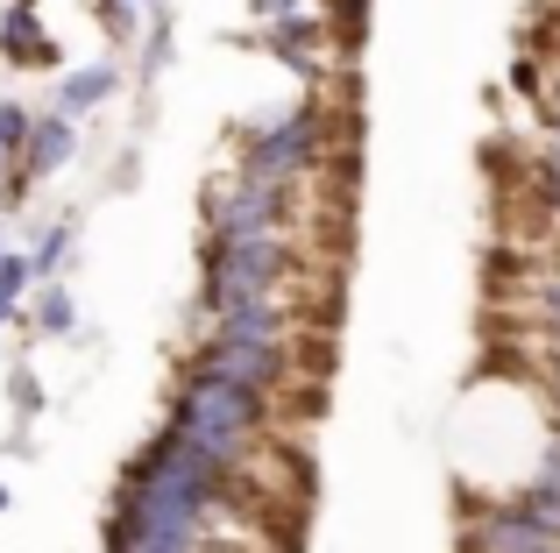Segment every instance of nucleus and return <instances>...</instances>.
Masks as SVG:
<instances>
[{"mask_svg":"<svg viewBox=\"0 0 560 553\" xmlns=\"http://www.w3.org/2000/svg\"><path fill=\"white\" fill-rule=\"evenodd\" d=\"M0 50L22 57V64H57V43L36 28V14H28V8H8V22H0Z\"/></svg>","mask_w":560,"mask_h":553,"instance_id":"1","label":"nucleus"},{"mask_svg":"<svg viewBox=\"0 0 560 553\" xmlns=\"http://www.w3.org/2000/svg\"><path fill=\"white\" fill-rule=\"evenodd\" d=\"M71 142H79V136H71L65 114H50V121H28V142H22V150H28V170H57V164L71 156Z\"/></svg>","mask_w":560,"mask_h":553,"instance_id":"2","label":"nucleus"},{"mask_svg":"<svg viewBox=\"0 0 560 553\" xmlns=\"http://www.w3.org/2000/svg\"><path fill=\"white\" fill-rule=\"evenodd\" d=\"M107 93H114V71H107V64H93V71H79V79H65L57 107H65V114H79V107H93V99H107Z\"/></svg>","mask_w":560,"mask_h":553,"instance_id":"3","label":"nucleus"},{"mask_svg":"<svg viewBox=\"0 0 560 553\" xmlns=\"http://www.w3.org/2000/svg\"><path fill=\"white\" fill-rule=\"evenodd\" d=\"M36 319H43V333H65L71 327V291H43Z\"/></svg>","mask_w":560,"mask_h":553,"instance_id":"4","label":"nucleus"},{"mask_svg":"<svg viewBox=\"0 0 560 553\" xmlns=\"http://www.w3.org/2000/svg\"><path fill=\"white\" fill-rule=\"evenodd\" d=\"M22 142H28V114L14 99H0V150H22Z\"/></svg>","mask_w":560,"mask_h":553,"instance_id":"5","label":"nucleus"},{"mask_svg":"<svg viewBox=\"0 0 560 553\" xmlns=\"http://www.w3.org/2000/svg\"><path fill=\"white\" fill-rule=\"evenodd\" d=\"M8 313H14V298H0V327H8Z\"/></svg>","mask_w":560,"mask_h":553,"instance_id":"6","label":"nucleus"},{"mask_svg":"<svg viewBox=\"0 0 560 553\" xmlns=\"http://www.w3.org/2000/svg\"><path fill=\"white\" fill-rule=\"evenodd\" d=\"M0 504H8V490H0Z\"/></svg>","mask_w":560,"mask_h":553,"instance_id":"7","label":"nucleus"},{"mask_svg":"<svg viewBox=\"0 0 560 553\" xmlns=\"http://www.w3.org/2000/svg\"><path fill=\"white\" fill-rule=\"evenodd\" d=\"M14 8H28V0H14Z\"/></svg>","mask_w":560,"mask_h":553,"instance_id":"8","label":"nucleus"}]
</instances>
